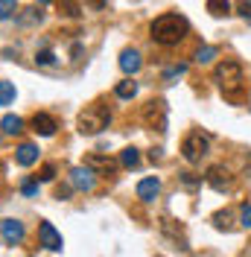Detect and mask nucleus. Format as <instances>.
Returning a JSON list of instances; mask_svg holds the SVG:
<instances>
[{
    "instance_id": "nucleus-11",
    "label": "nucleus",
    "mask_w": 251,
    "mask_h": 257,
    "mask_svg": "<svg viewBox=\"0 0 251 257\" xmlns=\"http://www.w3.org/2000/svg\"><path fill=\"white\" fill-rule=\"evenodd\" d=\"M141 53L138 50H123L120 53V67H123V73H138L141 70Z\"/></svg>"
},
{
    "instance_id": "nucleus-27",
    "label": "nucleus",
    "mask_w": 251,
    "mask_h": 257,
    "mask_svg": "<svg viewBox=\"0 0 251 257\" xmlns=\"http://www.w3.org/2000/svg\"><path fill=\"white\" fill-rule=\"evenodd\" d=\"M236 9L242 18H251V0H236Z\"/></svg>"
},
{
    "instance_id": "nucleus-20",
    "label": "nucleus",
    "mask_w": 251,
    "mask_h": 257,
    "mask_svg": "<svg viewBox=\"0 0 251 257\" xmlns=\"http://www.w3.org/2000/svg\"><path fill=\"white\" fill-rule=\"evenodd\" d=\"M18 9V0H0V21H9Z\"/></svg>"
},
{
    "instance_id": "nucleus-30",
    "label": "nucleus",
    "mask_w": 251,
    "mask_h": 257,
    "mask_svg": "<svg viewBox=\"0 0 251 257\" xmlns=\"http://www.w3.org/2000/svg\"><path fill=\"white\" fill-rule=\"evenodd\" d=\"M64 15H79V6H76V3H70V0H67V3H64Z\"/></svg>"
},
{
    "instance_id": "nucleus-14",
    "label": "nucleus",
    "mask_w": 251,
    "mask_h": 257,
    "mask_svg": "<svg viewBox=\"0 0 251 257\" xmlns=\"http://www.w3.org/2000/svg\"><path fill=\"white\" fill-rule=\"evenodd\" d=\"M0 128H3V135H21V132H24V120H21L18 114H6V117L0 120Z\"/></svg>"
},
{
    "instance_id": "nucleus-15",
    "label": "nucleus",
    "mask_w": 251,
    "mask_h": 257,
    "mask_svg": "<svg viewBox=\"0 0 251 257\" xmlns=\"http://www.w3.org/2000/svg\"><path fill=\"white\" fill-rule=\"evenodd\" d=\"M85 167H91V170H99V173H114V161L102 158V155H88L85 158Z\"/></svg>"
},
{
    "instance_id": "nucleus-19",
    "label": "nucleus",
    "mask_w": 251,
    "mask_h": 257,
    "mask_svg": "<svg viewBox=\"0 0 251 257\" xmlns=\"http://www.w3.org/2000/svg\"><path fill=\"white\" fill-rule=\"evenodd\" d=\"M15 102V85L12 82H0V105Z\"/></svg>"
},
{
    "instance_id": "nucleus-25",
    "label": "nucleus",
    "mask_w": 251,
    "mask_h": 257,
    "mask_svg": "<svg viewBox=\"0 0 251 257\" xmlns=\"http://www.w3.org/2000/svg\"><path fill=\"white\" fill-rule=\"evenodd\" d=\"M213 225H216V228H225V231H228V228H231V213H228V210L216 213V216H213Z\"/></svg>"
},
{
    "instance_id": "nucleus-29",
    "label": "nucleus",
    "mask_w": 251,
    "mask_h": 257,
    "mask_svg": "<svg viewBox=\"0 0 251 257\" xmlns=\"http://www.w3.org/2000/svg\"><path fill=\"white\" fill-rule=\"evenodd\" d=\"M21 190H24V196H35V193H38V184H35V181H24Z\"/></svg>"
},
{
    "instance_id": "nucleus-1",
    "label": "nucleus",
    "mask_w": 251,
    "mask_h": 257,
    "mask_svg": "<svg viewBox=\"0 0 251 257\" xmlns=\"http://www.w3.org/2000/svg\"><path fill=\"white\" fill-rule=\"evenodd\" d=\"M187 30H190L187 18L178 15V12H167V15H158L155 21H152V27H149V32H152V41L164 44V47H175L178 41H184Z\"/></svg>"
},
{
    "instance_id": "nucleus-22",
    "label": "nucleus",
    "mask_w": 251,
    "mask_h": 257,
    "mask_svg": "<svg viewBox=\"0 0 251 257\" xmlns=\"http://www.w3.org/2000/svg\"><path fill=\"white\" fill-rule=\"evenodd\" d=\"M18 24H24V27H30V24H41V12H35V9H27L24 15L18 18Z\"/></svg>"
},
{
    "instance_id": "nucleus-8",
    "label": "nucleus",
    "mask_w": 251,
    "mask_h": 257,
    "mask_svg": "<svg viewBox=\"0 0 251 257\" xmlns=\"http://www.w3.org/2000/svg\"><path fill=\"white\" fill-rule=\"evenodd\" d=\"M0 234H3V240L9 242V245H18V242L24 240V222H18V219H3V222H0Z\"/></svg>"
},
{
    "instance_id": "nucleus-9",
    "label": "nucleus",
    "mask_w": 251,
    "mask_h": 257,
    "mask_svg": "<svg viewBox=\"0 0 251 257\" xmlns=\"http://www.w3.org/2000/svg\"><path fill=\"white\" fill-rule=\"evenodd\" d=\"M70 181H73V187H79V190H91V187L96 184L91 167H76V170L70 173Z\"/></svg>"
},
{
    "instance_id": "nucleus-16",
    "label": "nucleus",
    "mask_w": 251,
    "mask_h": 257,
    "mask_svg": "<svg viewBox=\"0 0 251 257\" xmlns=\"http://www.w3.org/2000/svg\"><path fill=\"white\" fill-rule=\"evenodd\" d=\"M114 94L120 96V99H132V96L138 94V82H132V79H123L117 88H114Z\"/></svg>"
},
{
    "instance_id": "nucleus-32",
    "label": "nucleus",
    "mask_w": 251,
    "mask_h": 257,
    "mask_svg": "<svg viewBox=\"0 0 251 257\" xmlns=\"http://www.w3.org/2000/svg\"><path fill=\"white\" fill-rule=\"evenodd\" d=\"M38 3H50V0H38Z\"/></svg>"
},
{
    "instance_id": "nucleus-2",
    "label": "nucleus",
    "mask_w": 251,
    "mask_h": 257,
    "mask_svg": "<svg viewBox=\"0 0 251 257\" xmlns=\"http://www.w3.org/2000/svg\"><path fill=\"white\" fill-rule=\"evenodd\" d=\"M213 79L219 82V88L225 91V96L236 99V91L242 88V64L234 62V59H225V62L216 64V70H213Z\"/></svg>"
},
{
    "instance_id": "nucleus-10",
    "label": "nucleus",
    "mask_w": 251,
    "mask_h": 257,
    "mask_svg": "<svg viewBox=\"0 0 251 257\" xmlns=\"http://www.w3.org/2000/svg\"><path fill=\"white\" fill-rule=\"evenodd\" d=\"M155 117L158 123H161V128L167 126V105H164V99H152L149 105H146V120L155 126Z\"/></svg>"
},
{
    "instance_id": "nucleus-13",
    "label": "nucleus",
    "mask_w": 251,
    "mask_h": 257,
    "mask_svg": "<svg viewBox=\"0 0 251 257\" xmlns=\"http://www.w3.org/2000/svg\"><path fill=\"white\" fill-rule=\"evenodd\" d=\"M158 193H161V181L158 178H143L141 184H138V196H141L143 202H152Z\"/></svg>"
},
{
    "instance_id": "nucleus-31",
    "label": "nucleus",
    "mask_w": 251,
    "mask_h": 257,
    "mask_svg": "<svg viewBox=\"0 0 251 257\" xmlns=\"http://www.w3.org/2000/svg\"><path fill=\"white\" fill-rule=\"evenodd\" d=\"M184 184H187V187H193V184H196V178H193V173H184Z\"/></svg>"
},
{
    "instance_id": "nucleus-23",
    "label": "nucleus",
    "mask_w": 251,
    "mask_h": 257,
    "mask_svg": "<svg viewBox=\"0 0 251 257\" xmlns=\"http://www.w3.org/2000/svg\"><path fill=\"white\" fill-rule=\"evenodd\" d=\"M35 62L47 67V64H53V62H56V56H53V50H47V47H44V50H38V53H35Z\"/></svg>"
},
{
    "instance_id": "nucleus-28",
    "label": "nucleus",
    "mask_w": 251,
    "mask_h": 257,
    "mask_svg": "<svg viewBox=\"0 0 251 257\" xmlns=\"http://www.w3.org/2000/svg\"><path fill=\"white\" fill-rule=\"evenodd\" d=\"M239 222L245 225V228H251V205H242V213H239Z\"/></svg>"
},
{
    "instance_id": "nucleus-12",
    "label": "nucleus",
    "mask_w": 251,
    "mask_h": 257,
    "mask_svg": "<svg viewBox=\"0 0 251 257\" xmlns=\"http://www.w3.org/2000/svg\"><path fill=\"white\" fill-rule=\"evenodd\" d=\"M15 161L21 164V167H32L35 161H38V146H32V144H21L15 149Z\"/></svg>"
},
{
    "instance_id": "nucleus-18",
    "label": "nucleus",
    "mask_w": 251,
    "mask_h": 257,
    "mask_svg": "<svg viewBox=\"0 0 251 257\" xmlns=\"http://www.w3.org/2000/svg\"><path fill=\"white\" fill-rule=\"evenodd\" d=\"M120 164H123V167H129V170H132V167H138V164H141V155H138V149H135V146L123 149V152H120Z\"/></svg>"
},
{
    "instance_id": "nucleus-3",
    "label": "nucleus",
    "mask_w": 251,
    "mask_h": 257,
    "mask_svg": "<svg viewBox=\"0 0 251 257\" xmlns=\"http://www.w3.org/2000/svg\"><path fill=\"white\" fill-rule=\"evenodd\" d=\"M111 114L105 105H91V108H85V111L79 114V132L82 135H99L102 128L108 126Z\"/></svg>"
},
{
    "instance_id": "nucleus-21",
    "label": "nucleus",
    "mask_w": 251,
    "mask_h": 257,
    "mask_svg": "<svg viewBox=\"0 0 251 257\" xmlns=\"http://www.w3.org/2000/svg\"><path fill=\"white\" fill-rule=\"evenodd\" d=\"M213 56H216V47H199V50H196V64L213 62Z\"/></svg>"
},
{
    "instance_id": "nucleus-24",
    "label": "nucleus",
    "mask_w": 251,
    "mask_h": 257,
    "mask_svg": "<svg viewBox=\"0 0 251 257\" xmlns=\"http://www.w3.org/2000/svg\"><path fill=\"white\" fill-rule=\"evenodd\" d=\"M184 73H187V64H175V67H170V70L164 73V79L173 82V79H178V76H184Z\"/></svg>"
},
{
    "instance_id": "nucleus-5",
    "label": "nucleus",
    "mask_w": 251,
    "mask_h": 257,
    "mask_svg": "<svg viewBox=\"0 0 251 257\" xmlns=\"http://www.w3.org/2000/svg\"><path fill=\"white\" fill-rule=\"evenodd\" d=\"M38 237H41V245L50 248V251H62V234L53 228V222H41L38 225Z\"/></svg>"
},
{
    "instance_id": "nucleus-17",
    "label": "nucleus",
    "mask_w": 251,
    "mask_h": 257,
    "mask_svg": "<svg viewBox=\"0 0 251 257\" xmlns=\"http://www.w3.org/2000/svg\"><path fill=\"white\" fill-rule=\"evenodd\" d=\"M207 12L213 18H222V15L231 12V3H228V0H207Z\"/></svg>"
},
{
    "instance_id": "nucleus-4",
    "label": "nucleus",
    "mask_w": 251,
    "mask_h": 257,
    "mask_svg": "<svg viewBox=\"0 0 251 257\" xmlns=\"http://www.w3.org/2000/svg\"><path fill=\"white\" fill-rule=\"evenodd\" d=\"M207 149H210V141L204 138L202 132H190L187 138H184V144H181V155H184L190 164H199V161L207 155Z\"/></svg>"
},
{
    "instance_id": "nucleus-7",
    "label": "nucleus",
    "mask_w": 251,
    "mask_h": 257,
    "mask_svg": "<svg viewBox=\"0 0 251 257\" xmlns=\"http://www.w3.org/2000/svg\"><path fill=\"white\" fill-rule=\"evenodd\" d=\"M56 128H59V123H56L53 114H47V111L32 114V132H38V135L50 138V135H56Z\"/></svg>"
},
{
    "instance_id": "nucleus-6",
    "label": "nucleus",
    "mask_w": 251,
    "mask_h": 257,
    "mask_svg": "<svg viewBox=\"0 0 251 257\" xmlns=\"http://www.w3.org/2000/svg\"><path fill=\"white\" fill-rule=\"evenodd\" d=\"M204 181H207L213 190L225 193L228 187H231V173H228L225 167H210V170H207V176H204Z\"/></svg>"
},
{
    "instance_id": "nucleus-26",
    "label": "nucleus",
    "mask_w": 251,
    "mask_h": 257,
    "mask_svg": "<svg viewBox=\"0 0 251 257\" xmlns=\"http://www.w3.org/2000/svg\"><path fill=\"white\" fill-rule=\"evenodd\" d=\"M38 178H41V181H53V178H56V167H53V164H44L41 173H38Z\"/></svg>"
}]
</instances>
